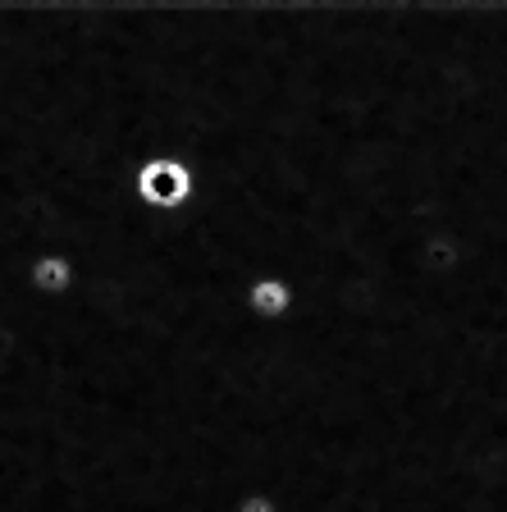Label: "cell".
<instances>
[{"label":"cell","mask_w":507,"mask_h":512,"mask_svg":"<svg viewBox=\"0 0 507 512\" xmlns=\"http://www.w3.org/2000/svg\"><path fill=\"white\" fill-rule=\"evenodd\" d=\"M128 192L142 211L156 215H179L197 202V170H192L183 156H169V151H156V156H142L128 174Z\"/></svg>","instance_id":"obj_1"},{"label":"cell","mask_w":507,"mask_h":512,"mask_svg":"<svg viewBox=\"0 0 507 512\" xmlns=\"http://www.w3.org/2000/svg\"><path fill=\"white\" fill-rule=\"evenodd\" d=\"M297 307V293L279 270H261L252 284L243 288V311L256 320V325H284Z\"/></svg>","instance_id":"obj_3"},{"label":"cell","mask_w":507,"mask_h":512,"mask_svg":"<svg viewBox=\"0 0 507 512\" xmlns=\"http://www.w3.org/2000/svg\"><path fill=\"white\" fill-rule=\"evenodd\" d=\"M416 266H421L425 275H434V279L457 275V270L466 266V238H462V229H457V224H448V220L430 224V229L421 234V243H416Z\"/></svg>","instance_id":"obj_4"},{"label":"cell","mask_w":507,"mask_h":512,"mask_svg":"<svg viewBox=\"0 0 507 512\" xmlns=\"http://www.w3.org/2000/svg\"><path fill=\"white\" fill-rule=\"evenodd\" d=\"M23 288H28L32 298H42V302L74 298L78 261L69 252H60V247H42V252H32L28 266H23Z\"/></svg>","instance_id":"obj_2"},{"label":"cell","mask_w":507,"mask_h":512,"mask_svg":"<svg viewBox=\"0 0 507 512\" xmlns=\"http://www.w3.org/2000/svg\"><path fill=\"white\" fill-rule=\"evenodd\" d=\"M229 512H284V503H279L270 490H243L229 503Z\"/></svg>","instance_id":"obj_5"}]
</instances>
